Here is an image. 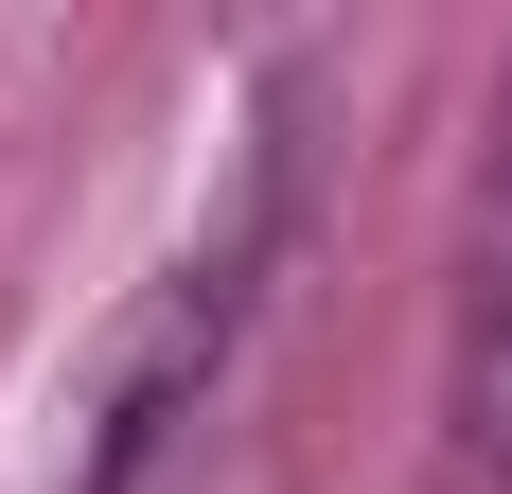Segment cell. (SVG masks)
I'll use <instances>...</instances> for the list:
<instances>
[]
</instances>
